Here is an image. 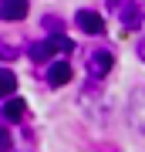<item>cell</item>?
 <instances>
[{"mask_svg": "<svg viewBox=\"0 0 145 152\" xmlns=\"http://www.w3.org/2000/svg\"><path fill=\"white\" fill-rule=\"evenodd\" d=\"M71 75H74V71H71L68 61H54V64L47 68V85H51V88H61V85L71 81Z\"/></svg>", "mask_w": 145, "mask_h": 152, "instance_id": "6", "label": "cell"}, {"mask_svg": "<svg viewBox=\"0 0 145 152\" xmlns=\"http://www.w3.org/2000/svg\"><path fill=\"white\" fill-rule=\"evenodd\" d=\"M7 149H14V139H10V132L0 125V152H7Z\"/></svg>", "mask_w": 145, "mask_h": 152, "instance_id": "10", "label": "cell"}, {"mask_svg": "<svg viewBox=\"0 0 145 152\" xmlns=\"http://www.w3.org/2000/svg\"><path fill=\"white\" fill-rule=\"evenodd\" d=\"M71 48H74V41H68L64 34H54V37H47V41L31 44V58H34V61H47V58H54V54H68Z\"/></svg>", "mask_w": 145, "mask_h": 152, "instance_id": "2", "label": "cell"}, {"mask_svg": "<svg viewBox=\"0 0 145 152\" xmlns=\"http://www.w3.org/2000/svg\"><path fill=\"white\" fill-rule=\"evenodd\" d=\"M128 125L132 129H138V132H145V88H138V91H132V98H128Z\"/></svg>", "mask_w": 145, "mask_h": 152, "instance_id": "4", "label": "cell"}, {"mask_svg": "<svg viewBox=\"0 0 145 152\" xmlns=\"http://www.w3.org/2000/svg\"><path fill=\"white\" fill-rule=\"evenodd\" d=\"M108 7H111V14H118L122 27H128V31H138L145 24V10L138 0H108Z\"/></svg>", "mask_w": 145, "mask_h": 152, "instance_id": "1", "label": "cell"}, {"mask_svg": "<svg viewBox=\"0 0 145 152\" xmlns=\"http://www.w3.org/2000/svg\"><path fill=\"white\" fill-rule=\"evenodd\" d=\"M74 24H78L85 34H105V17L95 14V10H78V14H74Z\"/></svg>", "mask_w": 145, "mask_h": 152, "instance_id": "5", "label": "cell"}, {"mask_svg": "<svg viewBox=\"0 0 145 152\" xmlns=\"http://www.w3.org/2000/svg\"><path fill=\"white\" fill-rule=\"evenodd\" d=\"M138 58H142V61H145V37H142V41H138Z\"/></svg>", "mask_w": 145, "mask_h": 152, "instance_id": "12", "label": "cell"}, {"mask_svg": "<svg viewBox=\"0 0 145 152\" xmlns=\"http://www.w3.org/2000/svg\"><path fill=\"white\" fill-rule=\"evenodd\" d=\"M85 68H88L91 78H105L108 71L115 68V54H111L108 48H95V51H88V64H85Z\"/></svg>", "mask_w": 145, "mask_h": 152, "instance_id": "3", "label": "cell"}, {"mask_svg": "<svg viewBox=\"0 0 145 152\" xmlns=\"http://www.w3.org/2000/svg\"><path fill=\"white\" fill-rule=\"evenodd\" d=\"M17 48H10V44H0V58H14Z\"/></svg>", "mask_w": 145, "mask_h": 152, "instance_id": "11", "label": "cell"}, {"mask_svg": "<svg viewBox=\"0 0 145 152\" xmlns=\"http://www.w3.org/2000/svg\"><path fill=\"white\" fill-rule=\"evenodd\" d=\"M27 0H0V20H24Z\"/></svg>", "mask_w": 145, "mask_h": 152, "instance_id": "7", "label": "cell"}, {"mask_svg": "<svg viewBox=\"0 0 145 152\" xmlns=\"http://www.w3.org/2000/svg\"><path fill=\"white\" fill-rule=\"evenodd\" d=\"M17 91V75L10 68H0V98L4 95H14Z\"/></svg>", "mask_w": 145, "mask_h": 152, "instance_id": "9", "label": "cell"}, {"mask_svg": "<svg viewBox=\"0 0 145 152\" xmlns=\"http://www.w3.org/2000/svg\"><path fill=\"white\" fill-rule=\"evenodd\" d=\"M24 115H27V105L20 102V98H10V102L4 105V118L7 122H20Z\"/></svg>", "mask_w": 145, "mask_h": 152, "instance_id": "8", "label": "cell"}]
</instances>
